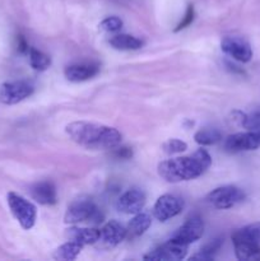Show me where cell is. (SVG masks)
Listing matches in <instances>:
<instances>
[{
  "label": "cell",
  "mask_w": 260,
  "mask_h": 261,
  "mask_svg": "<svg viewBox=\"0 0 260 261\" xmlns=\"http://www.w3.org/2000/svg\"><path fill=\"white\" fill-rule=\"evenodd\" d=\"M68 137L87 149H114L121 142V133L112 126L87 121H74L65 126Z\"/></svg>",
  "instance_id": "6da1fadb"
},
{
  "label": "cell",
  "mask_w": 260,
  "mask_h": 261,
  "mask_svg": "<svg viewBox=\"0 0 260 261\" xmlns=\"http://www.w3.org/2000/svg\"><path fill=\"white\" fill-rule=\"evenodd\" d=\"M212 157L205 149H199L185 157L170 158L158 165V175L171 184L198 178L211 167Z\"/></svg>",
  "instance_id": "7a4b0ae2"
},
{
  "label": "cell",
  "mask_w": 260,
  "mask_h": 261,
  "mask_svg": "<svg viewBox=\"0 0 260 261\" xmlns=\"http://www.w3.org/2000/svg\"><path fill=\"white\" fill-rule=\"evenodd\" d=\"M102 221V214L98 206L91 199H76L66 209L64 222L69 224L83 223H99Z\"/></svg>",
  "instance_id": "3957f363"
},
{
  "label": "cell",
  "mask_w": 260,
  "mask_h": 261,
  "mask_svg": "<svg viewBox=\"0 0 260 261\" xmlns=\"http://www.w3.org/2000/svg\"><path fill=\"white\" fill-rule=\"evenodd\" d=\"M7 200L10 212L18 221V223L20 224V227L25 231L32 228L36 223V218H37V209H36L35 204L17 193L8 194Z\"/></svg>",
  "instance_id": "277c9868"
},
{
  "label": "cell",
  "mask_w": 260,
  "mask_h": 261,
  "mask_svg": "<svg viewBox=\"0 0 260 261\" xmlns=\"http://www.w3.org/2000/svg\"><path fill=\"white\" fill-rule=\"evenodd\" d=\"M246 194L240 188L232 185L219 186L206 195V201L216 209H229L245 200Z\"/></svg>",
  "instance_id": "5b68a950"
},
{
  "label": "cell",
  "mask_w": 260,
  "mask_h": 261,
  "mask_svg": "<svg viewBox=\"0 0 260 261\" xmlns=\"http://www.w3.org/2000/svg\"><path fill=\"white\" fill-rule=\"evenodd\" d=\"M189 245L178 242L176 240L170 239L166 244L155 247L154 250L148 252L144 256V260L154 261H180L185 259L188 254Z\"/></svg>",
  "instance_id": "8992f818"
},
{
  "label": "cell",
  "mask_w": 260,
  "mask_h": 261,
  "mask_svg": "<svg viewBox=\"0 0 260 261\" xmlns=\"http://www.w3.org/2000/svg\"><path fill=\"white\" fill-rule=\"evenodd\" d=\"M33 86L28 82L17 81L0 84V102L4 105H17L32 96Z\"/></svg>",
  "instance_id": "52a82bcc"
},
{
  "label": "cell",
  "mask_w": 260,
  "mask_h": 261,
  "mask_svg": "<svg viewBox=\"0 0 260 261\" xmlns=\"http://www.w3.org/2000/svg\"><path fill=\"white\" fill-rule=\"evenodd\" d=\"M184 200L172 194L161 195L153 206V216L160 222H166L178 216L184 209Z\"/></svg>",
  "instance_id": "ba28073f"
},
{
  "label": "cell",
  "mask_w": 260,
  "mask_h": 261,
  "mask_svg": "<svg viewBox=\"0 0 260 261\" xmlns=\"http://www.w3.org/2000/svg\"><path fill=\"white\" fill-rule=\"evenodd\" d=\"M221 48L226 55L240 63H249L252 58V48L245 38L227 36L222 40Z\"/></svg>",
  "instance_id": "9c48e42d"
},
{
  "label": "cell",
  "mask_w": 260,
  "mask_h": 261,
  "mask_svg": "<svg viewBox=\"0 0 260 261\" xmlns=\"http://www.w3.org/2000/svg\"><path fill=\"white\" fill-rule=\"evenodd\" d=\"M204 233V222L199 216H193L185 222L181 227H178L172 233L171 239L185 245H190L193 242L201 239Z\"/></svg>",
  "instance_id": "30bf717a"
},
{
  "label": "cell",
  "mask_w": 260,
  "mask_h": 261,
  "mask_svg": "<svg viewBox=\"0 0 260 261\" xmlns=\"http://www.w3.org/2000/svg\"><path fill=\"white\" fill-rule=\"evenodd\" d=\"M127 237V229L117 221H109L99 229V240L97 244H101L105 249H112L121 244Z\"/></svg>",
  "instance_id": "8fae6325"
},
{
  "label": "cell",
  "mask_w": 260,
  "mask_h": 261,
  "mask_svg": "<svg viewBox=\"0 0 260 261\" xmlns=\"http://www.w3.org/2000/svg\"><path fill=\"white\" fill-rule=\"evenodd\" d=\"M145 194L140 189H130L122 194L116 203V209L124 214H137L145 205Z\"/></svg>",
  "instance_id": "7c38bea8"
},
{
  "label": "cell",
  "mask_w": 260,
  "mask_h": 261,
  "mask_svg": "<svg viewBox=\"0 0 260 261\" xmlns=\"http://www.w3.org/2000/svg\"><path fill=\"white\" fill-rule=\"evenodd\" d=\"M99 66L97 64L92 63H81L73 64V65L66 66L64 70V75L69 82L79 83V82L88 81L98 74Z\"/></svg>",
  "instance_id": "4fadbf2b"
},
{
  "label": "cell",
  "mask_w": 260,
  "mask_h": 261,
  "mask_svg": "<svg viewBox=\"0 0 260 261\" xmlns=\"http://www.w3.org/2000/svg\"><path fill=\"white\" fill-rule=\"evenodd\" d=\"M33 200L41 205H54L58 201L56 188L51 181H41L35 184L30 190Z\"/></svg>",
  "instance_id": "5bb4252c"
},
{
  "label": "cell",
  "mask_w": 260,
  "mask_h": 261,
  "mask_svg": "<svg viewBox=\"0 0 260 261\" xmlns=\"http://www.w3.org/2000/svg\"><path fill=\"white\" fill-rule=\"evenodd\" d=\"M65 239L74 241L82 246L96 245L99 240V229L86 228V227H71L65 231Z\"/></svg>",
  "instance_id": "9a60e30c"
},
{
  "label": "cell",
  "mask_w": 260,
  "mask_h": 261,
  "mask_svg": "<svg viewBox=\"0 0 260 261\" xmlns=\"http://www.w3.org/2000/svg\"><path fill=\"white\" fill-rule=\"evenodd\" d=\"M236 257L241 261H260V242L232 240Z\"/></svg>",
  "instance_id": "2e32d148"
},
{
  "label": "cell",
  "mask_w": 260,
  "mask_h": 261,
  "mask_svg": "<svg viewBox=\"0 0 260 261\" xmlns=\"http://www.w3.org/2000/svg\"><path fill=\"white\" fill-rule=\"evenodd\" d=\"M109 43L116 50L121 51H134L139 50L143 46V41L140 38L134 37L132 35H125V33H120V35L112 36L109 40Z\"/></svg>",
  "instance_id": "e0dca14e"
},
{
  "label": "cell",
  "mask_w": 260,
  "mask_h": 261,
  "mask_svg": "<svg viewBox=\"0 0 260 261\" xmlns=\"http://www.w3.org/2000/svg\"><path fill=\"white\" fill-rule=\"evenodd\" d=\"M152 224V217L148 213H139L134 214V217L132 218V221L127 224V236L130 237H139L143 233H145V231H148V228Z\"/></svg>",
  "instance_id": "ac0fdd59"
},
{
  "label": "cell",
  "mask_w": 260,
  "mask_h": 261,
  "mask_svg": "<svg viewBox=\"0 0 260 261\" xmlns=\"http://www.w3.org/2000/svg\"><path fill=\"white\" fill-rule=\"evenodd\" d=\"M83 246L74 241H68L65 244H63L61 246H59L58 249L54 251V259L55 260H65V261H71L75 260L78 257V255L81 254Z\"/></svg>",
  "instance_id": "d6986e66"
},
{
  "label": "cell",
  "mask_w": 260,
  "mask_h": 261,
  "mask_svg": "<svg viewBox=\"0 0 260 261\" xmlns=\"http://www.w3.org/2000/svg\"><path fill=\"white\" fill-rule=\"evenodd\" d=\"M232 240H249V241L260 242V222L247 224L242 228L236 229L231 236Z\"/></svg>",
  "instance_id": "ffe728a7"
},
{
  "label": "cell",
  "mask_w": 260,
  "mask_h": 261,
  "mask_svg": "<svg viewBox=\"0 0 260 261\" xmlns=\"http://www.w3.org/2000/svg\"><path fill=\"white\" fill-rule=\"evenodd\" d=\"M28 56H30V64L35 70L45 71L50 68L51 65V58L46 55L42 51L37 50V48L30 47L28 51Z\"/></svg>",
  "instance_id": "44dd1931"
},
{
  "label": "cell",
  "mask_w": 260,
  "mask_h": 261,
  "mask_svg": "<svg viewBox=\"0 0 260 261\" xmlns=\"http://www.w3.org/2000/svg\"><path fill=\"white\" fill-rule=\"evenodd\" d=\"M194 139L200 145H214L221 142L222 134L217 129H201L195 133Z\"/></svg>",
  "instance_id": "7402d4cb"
},
{
  "label": "cell",
  "mask_w": 260,
  "mask_h": 261,
  "mask_svg": "<svg viewBox=\"0 0 260 261\" xmlns=\"http://www.w3.org/2000/svg\"><path fill=\"white\" fill-rule=\"evenodd\" d=\"M222 244H223V239H216L211 242V244L205 245L198 254L190 257V260H200V261H209L213 260L217 252L221 249Z\"/></svg>",
  "instance_id": "603a6c76"
},
{
  "label": "cell",
  "mask_w": 260,
  "mask_h": 261,
  "mask_svg": "<svg viewBox=\"0 0 260 261\" xmlns=\"http://www.w3.org/2000/svg\"><path fill=\"white\" fill-rule=\"evenodd\" d=\"M162 149L166 154H177L188 149V144L180 139H170L163 143Z\"/></svg>",
  "instance_id": "cb8c5ba5"
},
{
  "label": "cell",
  "mask_w": 260,
  "mask_h": 261,
  "mask_svg": "<svg viewBox=\"0 0 260 261\" xmlns=\"http://www.w3.org/2000/svg\"><path fill=\"white\" fill-rule=\"evenodd\" d=\"M122 27V20L120 19L119 17H107L99 23V28L105 32L114 33L117 32V31L121 30Z\"/></svg>",
  "instance_id": "d4e9b609"
},
{
  "label": "cell",
  "mask_w": 260,
  "mask_h": 261,
  "mask_svg": "<svg viewBox=\"0 0 260 261\" xmlns=\"http://www.w3.org/2000/svg\"><path fill=\"white\" fill-rule=\"evenodd\" d=\"M193 20H194V7L193 5H189L183 20H181V22L177 24V27L175 28V32H178V31L184 30V28H186L188 25H190L191 23H193Z\"/></svg>",
  "instance_id": "484cf974"
},
{
  "label": "cell",
  "mask_w": 260,
  "mask_h": 261,
  "mask_svg": "<svg viewBox=\"0 0 260 261\" xmlns=\"http://www.w3.org/2000/svg\"><path fill=\"white\" fill-rule=\"evenodd\" d=\"M114 155L117 160H129L133 157V150L129 147H119L114 148Z\"/></svg>",
  "instance_id": "4316f807"
},
{
  "label": "cell",
  "mask_w": 260,
  "mask_h": 261,
  "mask_svg": "<svg viewBox=\"0 0 260 261\" xmlns=\"http://www.w3.org/2000/svg\"><path fill=\"white\" fill-rule=\"evenodd\" d=\"M18 50L20 51V53H28L30 51V47H28V43L25 42L24 37L23 36H19L18 37Z\"/></svg>",
  "instance_id": "83f0119b"
}]
</instances>
